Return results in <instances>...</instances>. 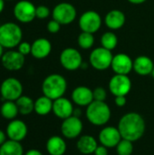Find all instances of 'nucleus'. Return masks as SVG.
I'll list each match as a JSON object with an SVG mask.
<instances>
[{"label": "nucleus", "instance_id": "f257e3e1", "mask_svg": "<svg viewBox=\"0 0 154 155\" xmlns=\"http://www.w3.org/2000/svg\"><path fill=\"white\" fill-rule=\"evenodd\" d=\"M117 128L123 139L133 143L143 136L146 129V124L141 114L131 112L125 114L120 119Z\"/></svg>", "mask_w": 154, "mask_h": 155}, {"label": "nucleus", "instance_id": "f03ea898", "mask_svg": "<svg viewBox=\"0 0 154 155\" xmlns=\"http://www.w3.org/2000/svg\"><path fill=\"white\" fill-rule=\"evenodd\" d=\"M67 89L65 78L58 74H52L44 78L42 84V92L44 95L53 101L63 97Z\"/></svg>", "mask_w": 154, "mask_h": 155}, {"label": "nucleus", "instance_id": "7ed1b4c3", "mask_svg": "<svg viewBox=\"0 0 154 155\" xmlns=\"http://www.w3.org/2000/svg\"><path fill=\"white\" fill-rule=\"evenodd\" d=\"M85 114L92 124L103 126L109 122L112 113L109 105L105 102L93 101L87 106Z\"/></svg>", "mask_w": 154, "mask_h": 155}, {"label": "nucleus", "instance_id": "20e7f679", "mask_svg": "<svg viewBox=\"0 0 154 155\" xmlns=\"http://www.w3.org/2000/svg\"><path fill=\"white\" fill-rule=\"evenodd\" d=\"M23 32L21 27L12 22L0 25V44L4 48H14L22 42Z\"/></svg>", "mask_w": 154, "mask_h": 155}, {"label": "nucleus", "instance_id": "39448f33", "mask_svg": "<svg viewBox=\"0 0 154 155\" xmlns=\"http://www.w3.org/2000/svg\"><path fill=\"white\" fill-rule=\"evenodd\" d=\"M0 94L5 101L15 102L20 96L23 95V85L16 78H6L1 84Z\"/></svg>", "mask_w": 154, "mask_h": 155}, {"label": "nucleus", "instance_id": "423d86ee", "mask_svg": "<svg viewBox=\"0 0 154 155\" xmlns=\"http://www.w3.org/2000/svg\"><path fill=\"white\" fill-rule=\"evenodd\" d=\"M53 19L57 21L61 25H69L76 18V9L70 3H60L56 5L52 12Z\"/></svg>", "mask_w": 154, "mask_h": 155}, {"label": "nucleus", "instance_id": "0eeeda50", "mask_svg": "<svg viewBox=\"0 0 154 155\" xmlns=\"http://www.w3.org/2000/svg\"><path fill=\"white\" fill-rule=\"evenodd\" d=\"M113 55L110 50L103 47H97L92 51L90 54V64L91 65L99 71H103L108 69L112 65Z\"/></svg>", "mask_w": 154, "mask_h": 155}, {"label": "nucleus", "instance_id": "6e6552de", "mask_svg": "<svg viewBox=\"0 0 154 155\" xmlns=\"http://www.w3.org/2000/svg\"><path fill=\"white\" fill-rule=\"evenodd\" d=\"M36 6L27 0H21L15 5L14 15L15 19L23 24L31 23L35 17Z\"/></svg>", "mask_w": 154, "mask_h": 155}, {"label": "nucleus", "instance_id": "1a4fd4ad", "mask_svg": "<svg viewBox=\"0 0 154 155\" xmlns=\"http://www.w3.org/2000/svg\"><path fill=\"white\" fill-rule=\"evenodd\" d=\"M60 63L64 69L74 71L82 66L83 57L78 50L68 47L62 51L60 54Z\"/></svg>", "mask_w": 154, "mask_h": 155}, {"label": "nucleus", "instance_id": "9d476101", "mask_svg": "<svg viewBox=\"0 0 154 155\" xmlns=\"http://www.w3.org/2000/svg\"><path fill=\"white\" fill-rule=\"evenodd\" d=\"M102 25L101 15L95 11L84 12L79 19V26L82 32H87L91 34L96 33Z\"/></svg>", "mask_w": 154, "mask_h": 155}, {"label": "nucleus", "instance_id": "9b49d317", "mask_svg": "<svg viewBox=\"0 0 154 155\" xmlns=\"http://www.w3.org/2000/svg\"><path fill=\"white\" fill-rule=\"evenodd\" d=\"M109 89L114 96H126L132 89V81L128 75L115 74L109 82Z\"/></svg>", "mask_w": 154, "mask_h": 155}, {"label": "nucleus", "instance_id": "f8f14e48", "mask_svg": "<svg viewBox=\"0 0 154 155\" xmlns=\"http://www.w3.org/2000/svg\"><path fill=\"white\" fill-rule=\"evenodd\" d=\"M84 124L79 117L70 116L64 120L61 124V133L67 139H74L80 136L83 132Z\"/></svg>", "mask_w": 154, "mask_h": 155}, {"label": "nucleus", "instance_id": "ddd939ff", "mask_svg": "<svg viewBox=\"0 0 154 155\" xmlns=\"http://www.w3.org/2000/svg\"><path fill=\"white\" fill-rule=\"evenodd\" d=\"M98 139L102 145L109 149L116 147L123 138L118 128L114 126H106L100 131Z\"/></svg>", "mask_w": 154, "mask_h": 155}, {"label": "nucleus", "instance_id": "4468645a", "mask_svg": "<svg viewBox=\"0 0 154 155\" xmlns=\"http://www.w3.org/2000/svg\"><path fill=\"white\" fill-rule=\"evenodd\" d=\"M25 62V55L18 51H7L4 53L1 63L2 65L8 71H18L20 70Z\"/></svg>", "mask_w": 154, "mask_h": 155}, {"label": "nucleus", "instance_id": "2eb2a0df", "mask_svg": "<svg viewBox=\"0 0 154 155\" xmlns=\"http://www.w3.org/2000/svg\"><path fill=\"white\" fill-rule=\"evenodd\" d=\"M111 67L116 74L128 75L133 70V61L125 54H118L113 55Z\"/></svg>", "mask_w": 154, "mask_h": 155}, {"label": "nucleus", "instance_id": "dca6fc26", "mask_svg": "<svg viewBox=\"0 0 154 155\" xmlns=\"http://www.w3.org/2000/svg\"><path fill=\"white\" fill-rule=\"evenodd\" d=\"M27 125L25 122L21 120H11L7 124L5 134L10 140L21 142L23 141L27 135Z\"/></svg>", "mask_w": 154, "mask_h": 155}, {"label": "nucleus", "instance_id": "f3484780", "mask_svg": "<svg viewBox=\"0 0 154 155\" xmlns=\"http://www.w3.org/2000/svg\"><path fill=\"white\" fill-rule=\"evenodd\" d=\"M74 108L72 102L69 99L64 98V96L54 100L53 103V113L56 117L62 120L72 116L74 114Z\"/></svg>", "mask_w": 154, "mask_h": 155}, {"label": "nucleus", "instance_id": "a211bd4d", "mask_svg": "<svg viewBox=\"0 0 154 155\" xmlns=\"http://www.w3.org/2000/svg\"><path fill=\"white\" fill-rule=\"evenodd\" d=\"M72 100L78 106H88L94 101L93 90L87 86H77L72 93Z\"/></svg>", "mask_w": 154, "mask_h": 155}, {"label": "nucleus", "instance_id": "6ab92c4d", "mask_svg": "<svg viewBox=\"0 0 154 155\" xmlns=\"http://www.w3.org/2000/svg\"><path fill=\"white\" fill-rule=\"evenodd\" d=\"M52 51V45L48 39L38 38L32 44L31 54L36 59H44L47 57Z\"/></svg>", "mask_w": 154, "mask_h": 155}, {"label": "nucleus", "instance_id": "aec40b11", "mask_svg": "<svg viewBox=\"0 0 154 155\" xmlns=\"http://www.w3.org/2000/svg\"><path fill=\"white\" fill-rule=\"evenodd\" d=\"M153 67V61L146 55L138 56L133 61V70L136 72V74L143 76L152 74Z\"/></svg>", "mask_w": 154, "mask_h": 155}, {"label": "nucleus", "instance_id": "412c9836", "mask_svg": "<svg viewBox=\"0 0 154 155\" xmlns=\"http://www.w3.org/2000/svg\"><path fill=\"white\" fill-rule=\"evenodd\" d=\"M125 15L120 10H112L107 13L104 18V22L108 28L112 30H118L122 28L125 24Z\"/></svg>", "mask_w": 154, "mask_h": 155}, {"label": "nucleus", "instance_id": "4be33fe9", "mask_svg": "<svg viewBox=\"0 0 154 155\" xmlns=\"http://www.w3.org/2000/svg\"><path fill=\"white\" fill-rule=\"evenodd\" d=\"M66 149V143L60 136H52L46 142V151L50 155H64Z\"/></svg>", "mask_w": 154, "mask_h": 155}, {"label": "nucleus", "instance_id": "5701e85b", "mask_svg": "<svg viewBox=\"0 0 154 155\" xmlns=\"http://www.w3.org/2000/svg\"><path fill=\"white\" fill-rule=\"evenodd\" d=\"M97 146H98V143L95 138L89 134L82 135L76 143V147L78 151L83 154L94 153Z\"/></svg>", "mask_w": 154, "mask_h": 155}, {"label": "nucleus", "instance_id": "b1692460", "mask_svg": "<svg viewBox=\"0 0 154 155\" xmlns=\"http://www.w3.org/2000/svg\"><path fill=\"white\" fill-rule=\"evenodd\" d=\"M54 101L45 95L38 97L34 101V112L41 116H44L53 112Z\"/></svg>", "mask_w": 154, "mask_h": 155}, {"label": "nucleus", "instance_id": "393cba45", "mask_svg": "<svg viewBox=\"0 0 154 155\" xmlns=\"http://www.w3.org/2000/svg\"><path fill=\"white\" fill-rule=\"evenodd\" d=\"M0 155H25L20 142L8 140L0 146Z\"/></svg>", "mask_w": 154, "mask_h": 155}, {"label": "nucleus", "instance_id": "a878e982", "mask_svg": "<svg viewBox=\"0 0 154 155\" xmlns=\"http://www.w3.org/2000/svg\"><path fill=\"white\" fill-rule=\"evenodd\" d=\"M15 103L18 107L19 114L22 115H28L34 111V102L29 96L22 95L15 101Z\"/></svg>", "mask_w": 154, "mask_h": 155}, {"label": "nucleus", "instance_id": "bb28decb", "mask_svg": "<svg viewBox=\"0 0 154 155\" xmlns=\"http://www.w3.org/2000/svg\"><path fill=\"white\" fill-rule=\"evenodd\" d=\"M1 115L7 120H14L19 114L18 107L15 101H5L0 108Z\"/></svg>", "mask_w": 154, "mask_h": 155}, {"label": "nucleus", "instance_id": "cd10ccee", "mask_svg": "<svg viewBox=\"0 0 154 155\" xmlns=\"http://www.w3.org/2000/svg\"><path fill=\"white\" fill-rule=\"evenodd\" d=\"M101 44H102V47L112 51L117 46L118 38L114 33L106 32L101 37Z\"/></svg>", "mask_w": 154, "mask_h": 155}, {"label": "nucleus", "instance_id": "c85d7f7f", "mask_svg": "<svg viewBox=\"0 0 154 155\" xmlns=\"http://www.w3.org/2000/svg\"><path fill=\"white\" fill-rule=\"evenodd\" d=\"M78 45L83 49H90L94 44V37L93 34L82 32L77 38Z\"/></svg>", "mask_w": 154, "mask_h": 155}, {"label": "nucleus", "instance_id": "c756f323", "mask_svg": "<svg viewBox=\"0 0 154 155\" xmlns=\"http://www.w3.org/2000/svg\"><path fill=\"white\" fill-rule=\"evenodd\" d=\"M115 148L118 155H132L133 153V142L125 139H122Z\"/></svg>", "mask_w": 154, "mask_h": 155}, {"label": "nucleus", "instance_id": "7c9ffc66", "mask_svg": "<svg viewBox=\"0 0 154 155\" xmlns=\"http://www.w3.org/2000/svg\"><path fill=\"white\" fill-rule=\"evenodd\" d=\"M93 99L94 101H101V102H104L106 97H107V92L104 88L99 86L96 87L94 90H93Z\"/></svg>", "mask_w": 154, "mask_h": 155}, {"label": "nucleus", "instance_id": "2f4dec72", "mask_svg": "<svg viewBox=\"0 0 154 155\" xmlns=\"http://www.w3.org/2000/svg\"><path fill=\"white\" fill-rule=\"evenodd\" d=\"M35 15L39 19H44L47 18L50 15V9L46 5H38L35 9Z\"/></svg>", "mask_w": 154, "mask_h": 155}, {"label": "nucleus", "instance_id": "473e14b6", "mask_svg": "<svg viewBox=\"0 0 154 155\" xmlns=\"http://www.w3.org/2000/svg\"><path fill=\"white\" fill-rule=\"evenodd\" d=\"M31 49H32V45L29 44L28 42H21L18 45V52L24 54L25 56L31 54Z\"/></svg>", "mask_w": 154, "mask_h": 155}, {"label": "nucleus", "instance_id": "72a5a7b5", "mask_svg": "<svg viewBox=\"0 0 154 155\" xmlns=\"http://www.w3.org/2000/svg\"><path fill=\"white\" fill-rule=\"evenodd\" d=\"M46 27H47V30H48L49 33H51V34H56V33L59 32V30L61 28V24H59L57 21H55L54 19H53V20H51V21L48 22Z\"/></svg>", "mask_w": 154, "mask_h": 155}, {"label": "nucleus", "instance_id": "f704fd0d", "mask_svg": "<svg viewBox=\"0 0 154 155\" xmlns=\"http://www.w3.org/2000/svg\"><path fill=\"white\" fill-rule=\"evenodd\" d=\"M114 103H115V104H116L118 107H123V106L126 104V103H127L126 96H123V95L115 96V98H114Z\"/></svg>", "mask_w": 154, "mask_h": 155}, {"label": "nucleus", "instance_id": "c9c22d12", "mask_svg": "<svg viewBox=\"0 0 154 155\" xmlns=\"http://www.w3.org/2000/svg\"><path fill=\"white\" fill-rule=\"evenodd\" d=\"M94 155H108V148L103 146V145H98L95 152H94Z\"/></svg>", "mask_w": 154, "mask_h": 155}, {"label": "nucleus", "instance_id": "e433bc0d", "mask_svg": "<svg viewBox=\"0 0 154 155\" xmlns=\"http://www.w3.org/2000/svg\"><path fill=\"white\" fill-rule=\"evenodd\" d=\"M25 155H43V153L40 151L36 150V149H31V150L27 151L25 153Z\"/></svg>", "mask_w": 154, "mask_h": 155}, {"label": "nucleus", "instance_id": "4c0bfd02", "mask_svg": "<svg viewBox=\"0 0 154 155\" xmlns=\"http://www.w3.org/2000/svg\"><path fill=\"white\" fill-rule=\"evenodd\" d=\"M6 134L0 129V146L6 141Z\"/></svg>", "mask_w": 154, "mask_h": 155}, {"label": "nucleus", "instance_id": "58836bf2", "mask_svg": "<svg viewBox=\"0 0 154 155\" xmlns=\"http://www.w3.org/2000/svg\"><path fill=\"white\" fill-rule=\"evenodd\" d=\"M147 0H128V2L132 3V4H134V5H140V4H143L144 2H146Z\"/></svg>", "mask_w": 154, "mask_h": 155}, {"label": "nucleus", "instance_id": "ea45409f", "mask_svg": "<svg viewBox=\"0 0 154 155\" xmlns=\"http://www.w3.org/2000/svg\"><path fill=\"white\" fill-rule=\"evenodd\" d=\"M73 115L80 118V116L82 115V111H81L80 109H74V114H73Z\"/></svg>", "mask_w": 154, "mask_h": 155}, {"label": "nucleus", "instance_id": "a19ab883", "mask_svg": "<svg viewBox=\"0 0 154 155\" xmlns=\"http://www.w3.org/2000/svg\"><path fill=\"white\" fill-rule=\"evenodd\" d=\"M5 8V0H0V14L3 12Z\"/></svg>", "mask_w": 154, "mask_h": 155}, {"label": "nucleus", "instance_id": "79ce46f5", "mask_svg": "<svg viewBox=\"0 0 154 155\" xmlns=\"http://www.w3.org/2000/svg\"><path fill=\"white\" fill-rule=\"evenodd\" d=\"M4 47L1 45V44H0V59L2 58V56H3V54H4Z\"/></svg>", "mask_w": 154, "mask_h": 155}, {"label": "nucleus", "instance_id": "37998d69", "mask_svg": "<svg viewBox=\"0 0 154 155\" xmlns=\"http://www.w3.org/2000/svg\"><path fill=\"white\" fill-rule=\"evenodd\" d=\"M152 77H153V79H154V67H153V70H152Z\"/></svg>", "mask_w": 154, "mask_h": 155}, {"label": "nucleus", "instance_id": "c03bdc74", "mask_svg": "<svg viewBox=\"0 0 154 155\" xmlns=\"http://www.w3.org/2000/svg\"><path fill=\"white\" fill-rule=\"evenodd\" d=\"M5 1H11V0H5Z\"/></svg>", "mask_w": 154, "mask_h": 155}]
</instances>
